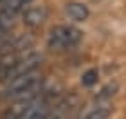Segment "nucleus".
<instances>
[{
	"mask_svg": "<svg viewBox=\"0 0 126 119\" xmlns=\"http://www.w3.org/2000/svg\"><path fill=\"white\" fill-rule=\"evenodd\" d=\"M47 18V9L43 5H29L24 9V24L27 27H38Z\"/></svg>",
	"mask_w": 126,
	"mask_h": 119,
	"instance_id": "3",
	"label": "nucleus"
},
{
	"mask_svg": "<svg viewBox=\"0 0 126 119\" xmlns=\"http://www.w3.org/2000/svg\"><path fill=\"white\" fill-rule=\"evenodd\" d=\"M115 90H117V85H108V87H105L101 90V94L97 96V99L99 101H108L113 94H115Z\"/></svg>",
	"mask_w": 126,
	"mask_h": 119,
	"instance_id": "8",
	"label": "nucleus"
},
{
	"mask_svg": "<svg viewBox=\"0 0 126 119\" xmlns=\"http://www.w3.org/2000/svg\"><path fill=\"white\" fill-rule=\"evenodd\" d=\"M95 81H97V70H95V69L87 70V72L83 74V78H81V83L85 85V87H92Z\"/></svg>",
	"mask_w": 126,
	"mask_h": 119,
	"instance_id": "7",
	"label": "nucleus"
},
{
	"mask_svg": "<svg viewBox=\"0 0 126 119\" xmlns=\"http://www.w3.org/2000/svg\"><path fill=\"white\" fill-rule=\"evenodd\" d=\"M110 114H112V106L108 105V101H105V103H99V105L92 106L83 116V119H108Z\"/></svg>",
	"mask_w": 126,
	"mask_h": 119,
	"instance_id": "5",
	"label": "nucleus"
},
{
	"mask_svg": "<svg viewBox=\"0 0 126 119\" xmlns=\"http://www.w3.org/2000/svg\"><path fill=\"white\" fill-rule=\"evenodd\" d=\"M31 2H32V0H4V5H2V7L13 11L15 15H18V13H22V11H24Z\"/></svg>",
	"mask_w": 126,
	"mask_h": 119,
	"instance_id": "6",
	"label": "nucleus"
},
{
	"mask_svg": "<svg viewBox=\"0 0 126 119\" xmlns=\"http://www.w3.org/2000/svg\"><path fill=\"white\" fill-rule=\"evenodd\" d=\"M43 88V76L38 72V69H34L31 72L20 74L13 79L4 83V90H2V98L4 99H15L25 94H32Z\"/></svg>",
	"mask_w": 126,
	"mask_h": 119,
	"instance_id": "1",
	"label": "nucleus"
},
{
	"mask_svg": "<svg viewBox=\"0 0 126 119\" xmlns=\"http://www.w3.org/2000/svg\"><path fill=\"white\" fill-rule=\"evenodd\" d=\"M65 15L74 22H83V20L88 18L90 11H88L87 5L81 4V2H68L65 5Z\"/></svg>",
	"mask_w": 126,
	"mask_h": 119,
	"instance_id": "4",
	"label": "nucleus"
},
{
	"mask_svg": "<svg viewBox=\"0 0 126 119\" xmlns=\"http://www.w3.org/2000/svg\"><path fill=\"white\" fill-rule=\"evenodd\" d=\"M81 31L74 25H56L49 31L47 45L52 51H67L81 42Z\"/></svg>",
	"mask_w": 126,
	"mask_h": 119,
	"instance_id": "2",
	"label": "nucleus"
}]
</instances>
